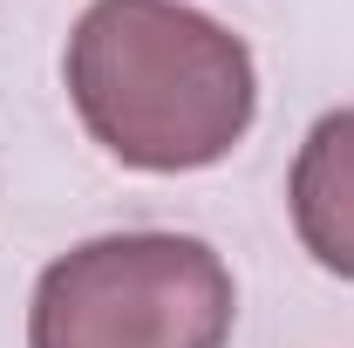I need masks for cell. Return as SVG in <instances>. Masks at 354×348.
Here are the masks:
<instances>
[{"mask_svg":"<svg viewBox=\"0 0 354 348\" xmlns=\"http://www.w3.org/2000/svg\"><path fill=\"white\" fill-rule=\"evenodd\" d=\"M293 225L327 273L354 280V110L320 116L293 164Z\"/></svg>","mask_w":354,"mask_h":348,"instance_id":"3","label":"cell"},{"mask_svg":"<svg viewBox=\"0 0 354 348\" xmlns=\"http://www.w3.org/2000/svg\"><path fill=\"white\" fill-rule=\"evenodd\" d=\"M232 273L205 239L116 232L55 260L35 287V348H225Z\"/></svg>","mask_w":354,"mask_h":348,"instance_id":"2","label":"cell"},{"mask_svg":"<svg viewBox=\"0 0 354 348\" xmlns=\"http://www.w3.org/2000/svg\"><path fill=\"white\" fill-rule=\"evenodd\" d=\"M88 137L136 171H205L252 123V55L177 0H95L68 42Z\"/></svg>","mask_w":354,"mask_h":348,"instance_id":"1","label":"cell"}]
</instances>
